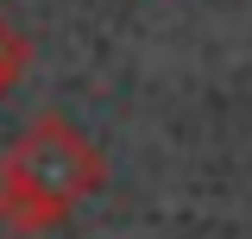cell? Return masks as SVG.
I'll use <instances>...</instances> for the list:
<instances>
[{
    "label": "cell",
    "mask_w": 252,
    "mask_h": 239,
    "mask_svg": "<svg viewBox=\"0 0 252 239\" xmlns=\"http://www.w3.org/2000/svg\"><path fill=\"white\" fill-rule=\"evenodd\" d=\"M26 69H32V38L13 26V19H0V94L13 89Z\"/></svg>",
    "instance_id": "cell-2"
},
{
    "label": "cell",
    "mask_w": 252,
    "mask_h": 239,
    "mask_svg": "<svg viewBox=\"0 0 252 239\" xmlns=\"http://www.w3.org/2000/svg\"><path fill=\"white\" fill-rule=\"evenodd\" d=\"M107 189V157L57 107L32 114L0 151V233H57L69 214Z\"/></svg>",
    "instance_id": "cell-1"
}]
</instances>
